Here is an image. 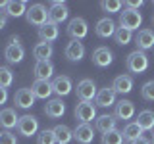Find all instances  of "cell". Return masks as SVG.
Here are the masks:
<instances>
[{
  "mask_svg": "<svg viewBox=\"0 0 154 144\" xmlns=\"http://www.w3.org/2000/svg\"><path fill=\"white\" fill-rule=\"evenodd\" d=\"M122 134H123V140L129 144V142H135V140H139V138L143 136V129L139 127L137 123H127L123 127Z\"/></svg>",
  "mask_w": 154,
  "mask_h": 144,
  "instance_id": "obj_29",
  "label": "cell"
},
{
  "mask_svg": "<svg viewBox=\"0 0 154 144\" xmlns=\"http://www.w3.org/2000/svg\"><path fill=\"white\" fill-rule=\"evenodd\" d=\"M4 58H6L8 64H21L23 58H25V48L19 42V37H12L4 50Z\"/></svg>",
  "mask_w": 154,
  "mask_h": 144,
  "instance_id": "obj_2",
  "label": "cell"
},
{
  "mask_svg": "<svg viewBox=\"0 0 154 144\" xmlns=\"http://www.w3.org/2000/svg\"><path fill=\"white\" fill-rule=\"evenodd\" d=\"M54 134H56V144H69L73 140V131L67 125H56Z\"/></svg>",
  "mask_w": 154,
  "mask_h": 144,
  "instance_id": "obj_30",
  "label": "cell"
},
{
  "mask_svg": "<svg viewBox=\"0 0 154 144\" xmlns=\"http://www.w3.org/2000/svg\"><path fill=\"white\" fill-rule=\"evenodd\" d=\"M96 106H100V108H110V106H116V92L112 86H106V88H100L98 94H96Z\"/></svg>",
  "mask_w": 154,
  "mask_h": 144,
  "instance_id": "obj_22",
  "label": "cell"
},
{
  "mask_svg": "<svg viewBox=\"0 0 154 144\" xmlns=\"http://www.w3.org/2000/svg\"><path fill=\"white\" fill-rule=\"evenodd\" d=\"M6 8V2H2V0H0V10H4Z\"/></svg>",
  "mask_w": 154,
  "mask_h": 144,
  "instance_id": "obj_42",
  "label": "cell"
},
{
  "mask_svg": "<svg viewBox=\"0 0 154 144\" xmlns=\"http://www.w3.org/2000/svg\"><path fill=\"white\" fill-rule=\"evenodd\" d=\"M129 144H152V142H150V140H146L144 136H141L139 140H135V142H129Z\"/></svg>",
  "mask_w": 154,
  "mask_h": 144,
  "instance_id": "obj_41",
  "label": "cell"
},
{
  "mask_svg": "<svg viewBox=\"0 0 154 144\" xmlns=\"http://www.w3.org/2000/svg\"><path fill=\"white\" fill-rule=\"evenodd\" d=\"M6 100H8V88H2V86H0V106L6 104Z\"/></svg>",
  "mask_w": 154,
  "mask_h": 144,
  "instance_id": "obj_39",
  "label": "cell"
},
{
  "mask_svg": "<svg viewBox=\"0 0 154 144\" xmlns=\"http://www.w3.org/2000/svg\"><path fill=\"white\" fill-rule=\"evenodd\" d=\"M58 35H60V31H58V25L52 21L45 23L42 27H38V38H41V42H48L50 44L52 40H56Z\"/></svg>",
  "mask_w": 154,
  "mask_h": 144,
  "instance_id": "obj_21",
  "label": "cell"
},
{
  "mask_svg": "<svg viewBox=\"0 0 154 144\" xmlns=\"http://www.w3.org/2000/svg\"><path fill=\"white\" fill-rule=\"evenodd\" d=\"M152 144H154V138H152Z\"/></svg>",
  "mask_w": 154,
  "mask_h": 144,
  "instance_id": "obj_44",
  "label": "cell"
},
{
  "mask_svg": "<svg viewBox=\"0 0 154 144\" xmlns=\"http://www.w3.org/2000/svg\"><path fill=\"white\" fill-rule=\"evenodd\" d=\"M98 90L93 79H83L77 83V98L79 102H93V98H96Z\"/></svg>",
  "mask_w": 154,
  "mask_h": 144,
  "instance_id": "obj_6",
  "label": "cell"
},
{
  "mask_svg": "<svg viewBox=\"0 0 154 144\" xmlns=\"http://www.w3.org/2000/svg\"><path fill=\"white\" fill-rule=\"evenodd\" d=\"M67 35L71 37V40H83L89 35V25L83 17H73L67 23Z\"/></svg>",
  "mask_w": 154,
  "mask_h": 144,
  "instance_id": "obj_5",
  "label": "cell"
},
{
  "mask_svg": "<svg viewBox=\"0 0 154 144\" xmlns=\"http://www.w3.org/2000/svg\"><path fill=\"white\" fill-rule=\"evenodd\" d=\"M64 54H66V58L69 62H81L83 56H85L83 42H81V40H69L67 46H66V50H64Z\"/></svg>",
  "mask_w": 154,
  "mask_h": 144,
  "instance_id": "obj_16",
  "label": "cell"
},
{
  "mask_svg": "<svg viewBox=\"0 0 154 144\" xmlns=\"http://www.w3.org/2000/svg\"><path fill=\"white\" fill-rule=\"evenodd\" d=\"M94 138V129L91 127V123H79L73 129V140L79 144H91Z\"/></svg>",
  "mask_w": 154,
  "mask_h": 144,
  "instance_id": "obj_11",
  "label": "cell"
},
{
  "mask_svg": "<svg viewBox=\"0 0 154 144\" xmlns=\"http://www.w3.org/2000/svg\"><path fill=\"white\" fill-rule=\"evenodd\" d=\"M14 104L19 110H29L35 106V94H33L31 88H19L16 94H14Z\"/></svg>",
  "mask_w": 154,
  "mask_h": 144,
  "instance_id": "obj_10",
  "label": "cell"
},
{
  "mask_svg": "<svg viewBox=\"0 0 154 144\" xmlns=\"http://www.w3.org/2000/svg\"><path fill=\"white\" fill-rule=\"evenodd\" d=\"M27 2H23V0H19V2H6V8H4V14H6L8 17H21L27 14Z\"/></svg>",
  "mask_w": 154,
  "mask_h": 144,
  "instance_id": "obj_26",
  "label": "cell"
},
{
  "mask_svg": "<svg viewBox=\"0 0 154 144\" xmlns=\"http://www.w3.org/2000/svg\"><path fill=\"white\" fill-rule=\"evenodd\" d=\"M75 119H79V123H91L94 119L96 121V108L93 102H79L75 106Z\"/></svg>",
  "mask_w": 154,
  "mask_h": 144,
  "instance_id": "obj_8",
  "label": "cell"
},
{
  "mask_svg": "<svg viewBox=\"0 0 154 144\" xmlns=\"http://www.w3.org/2000/svg\"><path fill=\"white\" fill-rule=\"evenodd\" d=\"M100 8H102L106 14H116V12L122 14L123 2H119V0H102V2H100Z\"/></svg>",
  "mask_w": 154,
  "mask_h": 144,
  "instance_id": "obj_33",
  "label": "cell"
},
{
  "mask_svg": "<svg viewBox=\"0 0 154 144\" xmlns=\"http://www.w3.org/2000/svg\"><path fill=\"white\" fill-rule=\"evenodd\" d=\"M6 23H8V16H6L4 12H0V31L6 27Z\"/></svg>",
  "mask_w": 154,
  "mask_h": 144,
  "instance_id": "obj_40",
  "label": "cell"
},
{
  "mask_svg": "<svg viewBox=\"0 0 154 144\" xmlns=\"http://www.w3.org/2000/svg\"><path fill=\"white\" fill-rule=\"evenodd\" d=\"M112 62H114V54H112V50H110V48L98 46L93 52V64L96 67H108Z\"/></svg>",
  "mask_w": 154,
  "mask_h": 144,
  "instance_id": "obj_15",
  "label": "cell"
},
{
  "mask_svg": "<svg viewBox=\"0 0 154 144\" xmlns=\"http://www.w3.org/2000/svg\"><path fill=\"white\" fill-rule=\"evenodd\" d=\"M33 71H35L37 81H50L52 73H54V64H52L50 60L48 62H37Z\"/></svg>",
  "mask_w": 154,
  "mask_h": 144,
  "instance_id": "obj_23",
  "label": "cell"
},
{
  "mask_svg": "<svg viewBox=\"0 0 154 144\" xmlns=\"http://www.w3.org/2000/svg\"><path fill=\"white\" fill-rule=\"evenodd\" d=\"M114 38H116V42H118L119 46H125V44H129V42H131L133 33L127 31V29H123V27H118V31H116Z\"/></svg>",
  "mask_w": 154,
  "mask_h": 144,
  "instance_id": "obj_34",
  "label": "cell"
},
{
  "mask_svg": "<svg viewBox=\"0 0 154 144\" xmlns=\"http://www.w3.org/2000/svg\"><path fill=\"white\" fill-rule=\"evenodd\" d=\"M135 123H137L143 131H152L154 129V112L152 110H143V112H139Z\"/></svg>",
  "mask_w": 154,
  "mask_h": 144,
  "instance_id": "obj_28",
  "label": "cell"
},
{
  "mask_svg": "<svg viewBox=\"0 0 154 144\" xmlns=\"http://www.w3.org/2000/svg\"><path fill=\"white\" fill-rule=\"evenodd\" d=\"M112 88H114V92L116 94H129L133 90V79L129 75H119V77H116L114 79V83H112Z\"/></svg>",
  "mask_w": 154,
  "mask_h": 144,
  "instance_id": "obj_20",
  "label": "cell"
},
{
  "mask_svg": "<svg viewBox=\"0 0 154 144\" xmlns=\"http://www.w3.org/2000/svg\"><path fill=\"white\" fill-rule=\"evenodd\" d=\"M25 19L29 25H35V27H42L45 23H48V10L42 6V4H31L27 8Z\"/></svg>",
  "mask_w": 154,
  "mask_h": 144,
  "instance_id": "obj_4",
  "label": "cell"
},
{
  "mask_svg": "<svg viewBox=\"0 0 154 144\" xmlns=\"http://www.w3.org/2000/svg\"><path fill=\"white\" fill-rule=\"evenodd\" d=\"M54 54V48L48 42H37L35 48H33V56H35L37 62H48Z\"/></svg>",
  "mask_w": 154,
  "mask_h": 144,
  "instance_id": "obj_25",
  "label": "cell"
},
{
  "mask_svg": "<svg viewBox=\"0 0 154 144\" xmlns=\"http://www.w3.org/2000/svg\"><path fill=\"white\" fill-rule=\"evenodd\" d=\"M0 144H17V136L12 131H0Z\"/></svg>",
  "mask_w": 154,
  "mask_h": 144,
  "instance_id": "obj_37",
  "label": "cell"
},
{
  "mask_svg": "<svg viewBox=\"0 0 154 144\" xmlns=\"http://www.w3.org/2000/svg\"><path fill=\"white\" fill-rule=\"evenodd\" d=\"M152 23H154V16H152Z\"/></svg>",
  "mask_w": 154,
  "mask_h": 144,
  "instance_id": "obj_43",
  "label": "cell"
},
{
  "mask_svg": "<svg viewBox=\"0 0 154 144\" xmlns=\"http://www.w3.org/2000/svg\"><path fill=\"white\" fill-rule=\"evenodd\" d=\"M94 127H96V131L98 133H110V131H116V115H98L96 117V121H94Z\"/></svg>",
  "mask_w": 154,
  "mask_h": 144,
  "instance_id": "obj_24",
  "label": "cell"
},
{
  "mask_svg": "<svg viewBox=\"0 0 154 144\" xmlns=\"http://www.w3.org/2000/svg\"><path fill=\"white\" fill-rule=\"evenodd\" d=\"M16 129L21 136H33L38 133V119L35 115H21Z\"/></svg>",
  "mask_w": 154,
  "mask_h": 144,
  "instance_id": "obj_7",
  "label": "cell"
},
{
  "mask_svg": "<svg viewBox=\"0 0 154 144\" xmlns=\"http://www.w3.org/2000/svg\"><path fill=\"white\" fill-rule=\"evenodd\" d=\"M125 65H127V69L131 71L135 75H141L144 71L148 69V56L144 54L141 50H135L131 54L127 56V60H125Z\"/></svg>",
  "mask_w": 154,
  "mask_h": 144,
  "instance_id": "obj_1",
  "label": "cell"
},
{
  "mask_svg": "<svg viewBox=\"0 0 154 144\" xmlns=\"http://www.w3.org/2000/svg\"><path fill=\"white\" fill-rule=\"evenodd\" d=\"M37 144H56L54 129H42V131L37 134Z\"/></svg>",
  "mask_w": 154,
  "mask_h": 144,
  "instance_id": "obj_32",
  "label": "cell"
},
{
  "mask_svg": "<svg viewBox=\"0 0 154 144\" xmlns=\"http://www.w3.org/2000/svg\"><path fill=\"white\" fill-rule=\"evenodd\" d=\"M45 113L50 119H58L66 113V104L62 102V98H52L45 104Z\"/></svg>",
  "mask_w": 154,
  "mask_h": 144,
  "instance_id": "obj_18",
  "label": "cell"
},
{
  "mask_svg": "<svg viewBox=\"0 0 154 144\" xmlns=\"http://www.w3.org/2000/svg\"><path fill=\"white\" fill-rule=\"evenodd\" d=\"M135 44H137V50L146 52L148 48H154V31L152 29H141L135 37Z\"/></svg>",
  "mask_w": 154,
  "mask_h": 144,
  "instance_id": "obj_13",
  "label": "cell"
},
{
  "mask_svg": "<svg viewBox=\"0 0 154 144\" xmlns=\"http://www.w3.org/2000/svg\"><path fill=\"white\" fill-rule=\"evenodd\" d=\"M141 96L146 100V102H154V81H148V83L143 85Z\"/></svg>",
  "mask_w": 154,
  "mask_h": 144,
  "instance_id": "obj_36",
  "label": "cell"
},
{
  "mask_svg": "<svg viewBox=\"0 0 154 144\" xmlns=\"http://www.w3.org/2000/svg\"><path fill=\"white\" fill-rule=\"evenodd\" d=\"M31 90L35 94V98H41V100H46L48 96L52 94V83L50 81H37L31 85Z\"/></svg>",
  "mask_w": 154,
  "mask_h": 144,
  "instance_id": "obj_27",
  "label": "cell"
},
{
  "mask_svg": "<svg viewBox=\"0 0 154 144\" xmlns=\"http://www.w3.org/2000/svg\"><path fill=\"white\" fill-rule=\"evenodd\" d=\"M71 79L69 77H66V75H60V77H54L52 79V92L58 94L62 98V96H67L71 92Z\"/></svg>",
  "mask_w": 154,
  "mask_h": 144,
  "instance_id": "obj_19",
  "label": "cell"
},
{
  "mask_svg": "<svg viewBox=\"0 0 154 144\" xmlns=\"http://www.w3.org/2000/svg\"><path fill=\"white\" fill-rule=\"evenodd\" d=\"M116 119H122V121H129V119L135 115V104L131 100H119L116 102Z\"/></svg>",
  "mask_w": 154,
  "mask_h": 144,
  "instance_id": "obj_14",
  "label": "cell"
},
{
  "mask_svg": "<svg viewBox=\"0 0 154 144\" xmlns=\"http://www.w3.org/2000/svg\"><path fill=\"white\" fill-rule=\"evenodd\" d=\"M14 83V73L8 65H0V86L2 88H8Z\"/></svg>",
  "mask_w": 154,
  "mask_h": 144,
  "instance_id": "obj_31",
  "label": "cell"
},
{
  "mask_svg": "<svg viewBox=\"0 0 154 144\" xmlns=\"http://www.w3.org/2000/svg\"><path fill=\"white\" fill-rule=\"evenodd\" d=\"M102 144H123V134L122 131H110V133H106L102 134Z\"/></svg>",
  "mask_w": 154,
  "mask_h": 144,
  "instance_id": "obj_35",
  "label": "cell"
},
{
  "mask_svg": "<svg viewBox=\"0 0 154 144\" xmlns=\"http://www.w3.org/2000/svg\"><path fill=\"white\" fill-rule=\"evenodd\" d=\"M125 8H131V10H139L143 6V0H129V2H123Z\"/></svg>",
  "mask_w": 154,
  "mask_h": 144,
  "instance_id": "obj_38",
  "label": "cell"
},
{
  "mask_svg": "<svg viewBox=\"0 0 154 144\" xmlns=\"http://www.w3.org/2000/svg\"><path fill=\"white\" fill-rule=\"evenodd\" d=\"M143 23V16L139 10H131V8H123V12L119 14V27L127 29V31H135L139 29Z\"/></svg>",
  "mask_w": 154,
  "mask_h": 144,
  "instance_id": "obj_3",
  "label": "cell"
},
{
  "mask_svg": "<svg viewBox=\"0 0 154 144\" xmlns=\"http://www.w3.org/2000/svg\"><path fill=\"white\" fill-rule=\"evenodd\" d=\"M116 31H118V27H116L114 19L110 17H102L96 21V27H94V33L98 35L100 38H110L116 35Z\"/></svg>",
  "mask_w": 154,
  "mask_h": 144,
  "instance_id": "obj_12",
  "label": "cell"
},
{
  "mask_svg": "<svg viewBox=\"0 0 154 144\" xmlns=\"http://www.w3.org/2000/svg\"><path fill=\"white\" fill-rule=\"evenodd\" d=\"M67 16H69V10H67V4L62 2V0H56V2H52L50 10H48V21L52 23H62L66 21Z\"/></svg>",
  "mask_w": 154,
  "mask_h": 144,
  "instance_id": "obj_9",
  "label": "cell"
},
{
  "mask_svg": "<svg viewBox=\"0 0 154 144\" xmlns=\"http://www.w3.org/2000/svg\"><path fill=\"white\" fill-rule=\"evenodd\" d=\"M17 123H19V117H17V113H16L14 108L0 110V127H2L4 131H10V129L17 127Z\"/></svg>",
  "mask_w": 154,
  "mask_h": 144,
  "instance_id": "obj_17",
  "label": "cell"
}]
</instances>
